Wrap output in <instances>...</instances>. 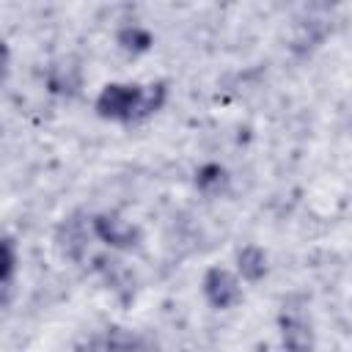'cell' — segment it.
<instances>
[{
  "label": "cell",
  "mask_w": 352,
  "mask_h": 352,
  "mask_svg": "<svg viewBox=\"0 0 352 352\" xmlns=\"http://www.w3.org/2000/svg\"><path fill=\"white\" fill-rule=\"evenodd\" d=\"M165 102V85L162 82H151V85H104L99 99H96V110L102 118L110 121H140L146 116H151L154 110H160V104Z\"/></svg>",
  "instance_id": "6da1fadb"
},
{
  "label": "cell",
  "mask_w": 352,
  "mask_h": 352,
  "mask_svg": "<svg viewBox=\"0 0 352 352\" xmlns=\"http://www.w3.org/2000/svg\"><path fill=\"white\" fill-rule=\"evenodd\" d=\"M201 289H204V297L212 308H234L242 300L239 280L223 267H209L204 280H201Z\"/></svg>",
  "instance_id": "7a4b0ae2"
},
{
  "label": "cell",
  "mask_w": 352,
  "mask_h": 352,
  "mask_svg": "<svg viewBox=\"0 0 352 352\" xmlns=\"http://www.w3.org/2000/svg\"><path fill=\"white\" fill-rule=\"evenodd\" d=\"M96 346L99 352H157V344L146 333L129 327H107Z\"/></svg>",
  "instance_id": "3957f363"
},
{
  "label": "cell",
  "mask_w": 352,
  "mask_h": 352,
  "mask_svg": "<svg viewBox=\"0 0 352 352\" xmlns=\"http://www.w3.org/2000/svg\"><path fill=\"white\" fill-rule=\"evenodd\" d=\"M94 234L102 242H107L113 248H126V250L135 248L138 236H140L132 223H126V220H121L116 214H96L94 217Z\"/></svg>",
  "instance_id": "277c9868"
},
{
  "label": "cell",
  "mask_w": 352,
  "mask_h": 352,
  "mask_svg": "<svg viewBox=\"0 0 352 352\" xmlns=\"http://www.w3.org/2000/svg\"><path fill=\"white\" fill-rule=\"evenodd\" d=\"M280 338L289 352H311L314 349V330L311 322L300 311L280 314Z\"/></svg>",
  "instance_id": "5b68a950"
},
{
  "label": "cell",
  "mask_w": 352,
  "mask_h": 352,
  "mask_svg": "<svg viewBox=\"0 0 352 352\" xmlns=\"http://www.w3.org/2000/svg\"><path fill=\"white\" fill-rule=\"evenodd\" d=\"M239 272H242L245 280H258V278H264V272H267V256H264V250L256 248V245L245 248V250L239 253Z\"/></svg>",
  "instance_id": "8992f818"
},
{
  "label": "cell",
  "mask_w": 352,
  "mask_h": 352,
  "mask_svg": "<svg viewBox=\"0 0 352 352\" xmlns=\"http://www.w3.org/2000/svg\"><path fill=\"white\" fill-rule=\"evenodd\" d=\"M195 184H198L201 192H206V195H217V192L226 190L228 176H226V170H223L220 165H204V168L195 173Z\"/></svg>",
  "instance_id": "52a82bcc"
},
{
  "label": "cell",
  "mask_w": 352,
  "mask_h": 352,
  "mask_svg": "<svg viewBox=\"0 0 352 352\" xmlns=\"http://www.w3.org/2000/svg\"><path fill=\"white\" fill-rule=\"evenodd\" d=\"M118 41H121L126 50H146V47L151 44V36H148L146 30H140V28H124V30L118 33Z\"/></svg>",
  "instance_id": "ba28073f"
},
{
  "label": "cell",
  "mask_w": 352,
  "mask_h": 352,
  "mask_svg": "<svg viewBox=\"0 0 352 352\" xmlns=\"http://www.w3.org/2000/svg\"><path fill=\"white\" fill-rule=\"evenodd\" d=\"M3 256H6V264H3V280L8 283V280H11V272H14V250H11V239H6V245H3Z\"/></svg>",
  "instance_id": "9c48e42d"
}]
</instances>
